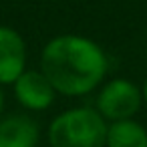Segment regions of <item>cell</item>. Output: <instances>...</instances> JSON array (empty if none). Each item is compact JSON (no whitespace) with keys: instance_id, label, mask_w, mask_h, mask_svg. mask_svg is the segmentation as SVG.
Returning <instances> with one entry per match:
<instances>
[{"instance_id":"obj_6","label":"cell","mask_w":147,"mask_h":147,"mask_svg":"<svg viewBox=\"0 0 147 147\" xmlns=\"http://www.w3.org/2000/svg\"><path fill=\"white\" fill-rule=\"evenodd\" d=\"M38 137V125L28 115L0 119V147H36Z\"/></svg>"},{"instance_id":"obj_8","label":"cell","mask_w":147,"mask_h":147,"mask_svg":"<svg viewBox=\"0 0 147 147\" xmlns=\"http://www.w3.org/2000/svg\"><path fill=\"white\" fill-rule=\"evenodd\" d=\"M141 95H143V103H145V107H147V79H145V83H143V89H141Z\"/></svg>"},{"instance_id":"obj_3","label":"cell","mask_w":147,"mask_h":147,"mask_svg":"<svg viewBox=\"0 0 147 147\" xmlns=\"http://www.w3.org/2000/svg\"><path fill=\"white\" fill-rule=\"evenodd\" d=\"M143 105L141 89L127 79H113L97 95V111L107 121L131 119Z\"/></svg>"},{"instance_id":"obj_4","label":"cell","mask_w":147,"mask_h":147,"mask_svg":"<svg viewBox=\"0 0 147 147\" xmlns=\"http://www.w3.org/2000/svg\"><path fill=\"white\" fill-rule=\"evenodd\" d=\"M16 101L28 111H45L55 103V87L42 71H24L14 83Z\"/></svg>"},{"instance_id":"obj_5","label":"cell","mask_w":147,"mask_h":147,"mask_svg":"<svg viewBox=\"0 0 147 147\" xmlns=\"http://www.w3.org/2000/svg\"><path fill=\"white\" fill-rule=\"evenodd\" d=\"M26 71L24 38L10 26H0V85H12Z\"/></svg>"},{"instance_id":"obj_9","label":"cell","mask_w":147,"mask_h":147,"mask_svg":"<svg viewBox=\"0 0 147 147\" xmlns=\"http://www.w3.org/2000/svg\"><path fill=\"white\" fill-rule=\"evenodd\" d=\"M2 109H4V93L0 89V119H2Z\"/></svg>"},{"instance_id":"obj_1","label":"cell","mask_w":147,"mask_h":147,"mask_svg":"<svg viewBox=\"0 0 147 147\" xmlns=\"http://www.w3.org/2000/svg\"><path fill=\"white\" fill-rule=\"evenodd\" d=\"M103 49L79 34H61L49 40L40 53V71L57 93L81 97L101 85L107 73Z\"/></svg>"},{"instance_id":"obj_2","label":"cell","mask_w":147,"mask_h":147,"mask_svg":"<svg viewBox=\"0 0 147 147\" xmlns=\"http://www.w3.org/2000/svg\"><path fill=\"white\" fill-rule=\"evenodd\" d=\"M107 119L95 107H73L49 127L51 147H105Z\"/></svg>"},{"instance_id":"obj_7","label":"cell","mask_w":147,"mask_h":147,"mask_svg":"<svg viewBox=\"0 0 147 147\" xmlns=\"http://www.w3.org/2000/svg\"><path fill=\"white\" fill-rule=\"evenodd\" d=\"M105 147H147V129L133 119L109 121Z\"/></svg>"}]
</instances>
